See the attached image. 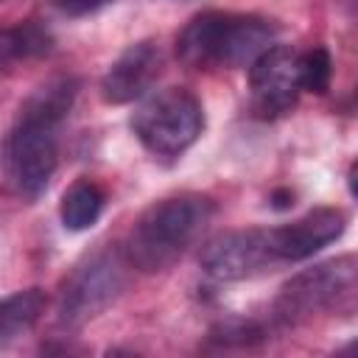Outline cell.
<instances>
[{"instance_id":"cell-1","label":"cell","mask_w":358,"mask_h":358,"mask_svg":"<svg viewBox=\"0 0 358 358\" xmlns=\"http://www.w3.org/2000/svg\"><path fill=\"white\" fill-rule=\"evenodd\" d=\"M78 81L73 76H56L28 95L6 137L3 162L14 190L22 199H39L59 165L62 126L73 109Z\"/></svg>"},{"instance_id":"cell-2","label":"cell","mask_w":358,"mask_h":358,"mask_svg":"<svg viewBox=\"0 0 358 358\" xmlns=\"http://www.w3.org/2000/svg\"><path fill=\"white\" fill-rule=\"evenodd\" d=\"M213 213L215 204L201 193H179L151 204L123 243L129 266L143 274L171 268L201 238Z\"/></svg>"},{"instance_id":"cell-3","label":"cell","mask_w":358,"mask_h":358,"mask_svg":"<svg viewBox=\"0 0 358 358\" xmlns=\"http://www.w3.org/2000/svg\"><path fill=\"white\" fill-rule=\"evenodd\" d=\"M277 34L280 25L257 14L204 11L179 31L176 53L196 70H232L252 64L268 45H274Z\"/></svg>"},{"instance_id":"cell-4","label":"cell","mask_w":358,"mask_h":358,"mask_svg":"<svg viewBox=\"0 0 358 358\" xmlns=\"http://www.w3.org/2000/svg\"><path fill=\"white\" fill-rule=\"evenodd\" d=\"M358 296V263L341 255L294 274L277 294L271 319L277 327H299L319 313H352Z\"/></svg>"},{"instance_id":"cell-5","label":"cell","mask_w":358,"mask_h":358,"mask_svg":"<svg viewBox=\"0 0 358 358\" xmlns=\"http://www.w3.org/2000/svg\"><path fill=\"white\" fill-rule=\"evenodd\" d=\"M129 123L134 137L154 157H179L199 140L204 129V109L190 90L165 87L143 98Z\"/></svg>"},{"instance_id":"cell-6","label":"cell","mask_w":358,"mask_h":358,"mask_svg":"<svg viewBox=\"0 0 358 358\" xmlns=\"http://www.w3.org/2000/svg\"><path fill=\"white\" fill-rule=\"evenodd\" d=\"M129 260L123 249H98L87 255L64 280L59 299V322L70 330L101 316L126 288Z\"/></svg>"},{"instance_id":"cell-7","label":"cell","mask_w":358,"mask_h":358,"mask_svg":"<svg viewBox=\"0 0 358 358\" xmlns=\"http://www.w3.org/2000/svg\"><path fill=\"white\" fill-rule=\"evenodd\" d=\"M252 109L260 117H280L294 109L299 84V50L291 45H268L249 64Z\"/></svg>"},{"instance_id":"cell-8","label":"cell","mask_w":358,"mask_h":358,"mask_svg":"<svg viewBox=\"0 0 358 358\" xmlns=\"http://www.w3.org/2000/svg\"><path fill=\"white\" fill-rule=\"evenodd\" d=\"M199 263L215 280H246V277L277 268L268 252L266 229L221 232L204 243Z\"/></svg>"},{"instance_id":"cell-9","label":"cell","mask_w":358,"mask_h":358,"mask_svg":"<svg viewBox=\"0 0 358 358\" xmlns=\"http://www.w3.org/2000/svg\"><path fill=\"white\" fill-rule=\"evenodd\" d=\"M344 227H347V215L341 210H336V207H316V210L305 213L302 218H296L291 224L266 229L268 252H271L274 266L299 263V260L310 257L322 246H327L336 238H341Z\"/></svg>"},{"instance_id":"cell-10","label":"cell","mask_w":358,"mask_h":358,"mask_svg":"<svg viewBox=\"0 0 358 358\" xmlns=\"http://www.w3.org/2000/svg\"><path fill=\"white\" fill-rule=\"evenodd\" d=\"M162 73V50L154 39L129 45L103 73L101 98L106 103H131L143 98Z\"/></svg>"},{"instance_id":"cell-11","label":"cell","mask_w":358,"mask_h":358,"mask_svg":"<svg viewBox=\"0 0 358 358\" xmlns=\"http://www.w3.org/2000/svg\"><path fill=\"white\" fill-rule=\"evenodd\" d=\"M45 305H48V296L42 288H25L0 299V347L31 333L34 324L42 319Z\"/></svg>"},{"instance_id":"cell-12","label":"cell","mask_w":358,"mask_h":358,"mask_svg":"<svg viewBox=\"0 0 358 358\" xmlns=\"http://www.w3.org/2000/svg\"><path fill=\"white\" fill-rule=\"evenodd\" d=\"M103 204H106V196L103 190L90 182V179H78L73 182L64 196H62V204H59V215H62V224L70 229V232H81V229H90L101 213H103Z\"/></svg>"},{"instance_id":"cell-13","label":"cell","mask_w":358,"mask_h":358,"mask_svg":"<svg viewBox=\"0 0 358 358\" xmlns=\"http://www.w3.org/2000/svg\"><path fill=\"white\" fill-rule=\"evenodd\" d=\"M48 50H50V34L36 22H25V25L0 31V64L14 62V59L39 56Z\"/></svg>"},{"instance_id":"cell-14","label":"cell","mask_w":358,"mask_h":358,"mask_svg":"<svg viewBox=\"0 0 358 358\" xmlns=\"http://www.w3.org/2000/svg\"><path fill=\"white\" fill-rule=\"evenodd\" d=\"M333 78V59L327 48H310L308 53H299V84L308 92L324 95L330 90Z\"/></svg>"},{"instance_id":"cell-15","label":"cell","mask_w":358,"mask_h":358,"mask_svg":"<svg viewBox=\"0 0 358 358\" xmlns=\"http://www.w3.org/2000/svg\"><path fill=\"white\" fill-rule=\"evenodd\" d=\"M210 338L218 344H238V347H249L266 338V327L257 322H246V319H229L221 322L210 330Z\"/></svg>"},{"instance_id":"cell-16","label":"cell","mask_w":358,"mask_h":358,"mask_svg":"<svg viewBox=\"0 0 358 358\" xmlns=\"http://www.w3.org/2000/svg\"><path fill=\"white\" fill-rule=\"evenodd\" d=\"M56 8L67 17H81V14H90V11H98L101 6H106L109 0H53Z\"/></svg>"},{"instance_id":"cell-17","label":"cell","mask_w":358,"mask_h":358,"mask_svg":"<svg viewBox=\"0 0 358 358\" xmlns=\"http://www.w3.org/2000/svg\"><path fill=\"white\" fill-rule=\"evenodd\" d=\"M294 204V193L291 190H277L274 196H271V207L274 210H288Z\"/></svg>"}]
</instances>
